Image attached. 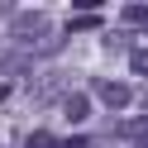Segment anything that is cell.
<instances>
[{
  "label": "cell",
  "instance_id": "cell-1",
  "mask_svg": "<svg viewBox=\"0 0 148 148\" xmlns=\"http://www.w3.org/2000/svg\"><path fill=\"white\" fill-rule=\"evenodd\" d=\"M10 38L19 43V53H58V34H53V24H48V14L43 10H19L14 14V24H10Z\"/></svg>",
  "mask_w": 148,
  "mask_h": 148
},
{
  "label": "cell",
  "instance_id": "cell-2",
  "mask_svg": "<svg viewBox=\"0 0 148 148\" xmlns=\"http://www.w3.org/2000/svg\"><path fill=\"white\" fill-rule=\"evenodd\" d=\"M96 96H100V100H105V105H110V110H124V105H129V100H134V91H129V86H124V81H105V77H100V81H96Z\"/></svg>",
  "mask_w": 148,
  "mask_h": 148
},
{
  "label": "cell",
  "instance_id": "cell-3",
  "mask_svg": "<svg viewBox=\"0 0 148 148\" xmlns=\"http://www.w3.org/2000/svg\"><path fill=\"white\" fill-rule=\"evenodd\" d=\"M62 115H67V124H81V119L91 115V96H81V91H67V96H62Z\"/></svg>",
  "mask_w": 148,
  "mask_h": 148
},
{
  "label": "cell",
  "instance_id": "cell-4",
  "mask_svg": "<svg viewBox=\"0 0 148 148\" xmlns=\"http://www.w3.org/2000/svg\"><path fill=\"white\" fill-rule=\"evenodd\" d=\"M91 29H100V19H96V14H72L62 34H91Z\"/></svg>",
  "mask_w": 148,
  "mask_h": 148
},
{
  "label": "cell",
  "instance_id": "cell-5",
  "mask_svg": "<svg viewBox=\"0 0 148 148\" xmlns=\"http://www.w3.org/2000/svg\"><path fill=\"white\" fill-rule=\"evenodd\" d=\"M119 134H124V138H138V143H143V138H148V115H143V119H124V124H119Z\"/></svg>",
  "mask_w": 148,
  "mask_h": 148
},
{
  "label": "cell",
  "instance_id": "cell-6",
  "mask_svg": "<svg viewBox=\"0 0 148 148\" xmlns=\"http://www.w3.org/2000/svg\"><path fill=\"white\" fill-rule=\"evenodd\" d=\"M24 148H62V138H53L48 129H34V134L24 138Z\"/></svg>",
  "mask_w": 148,
  "mask_h": 148
},
{
  "label": "cell",
  "instance_id": "cell-7",
  "mask_svg": "<svg viewBox=\"0 0 148 148\" xmlns=\"http://www.w3.org/2000/svg\"><path fill=\"white\" fill-rule=\"evenodd\" d=\"M0 67H5V72H24V67H29V53H5Z\"/></svg>",
  "mask_w": 148,
  "mask_h": 148
},
{
  "label": "cell",
  "instance_id": "cell-8",
  "mask_svg": "<svg viewBox=\"0 0 148 148\" xmlns=\"http://www.w3.org/2000/svg\"><path fill=\"white\" fill-rule=\"evenodd\" d=\"M119 14H124L129 24H148V5H124Z\"/></svg>",
  "mask_w": 148,
  "mask_h": 148
},
{
  "label": "cell",
  "instance_id": "cell-9",
  "mask_svg": "<svg viewBox=\"0 0 148 148\" xmlns=\"http://www.w3.org/2000/svg\"><path fill=\"white\" fill-rule=\"evenodd\" d=\"M129 62H134V72H143V77H148V53H143V48H134V58H129Z\"/></svg>",
  "mask_w": 148,
  "mask_h": 148
}]
</instances>
